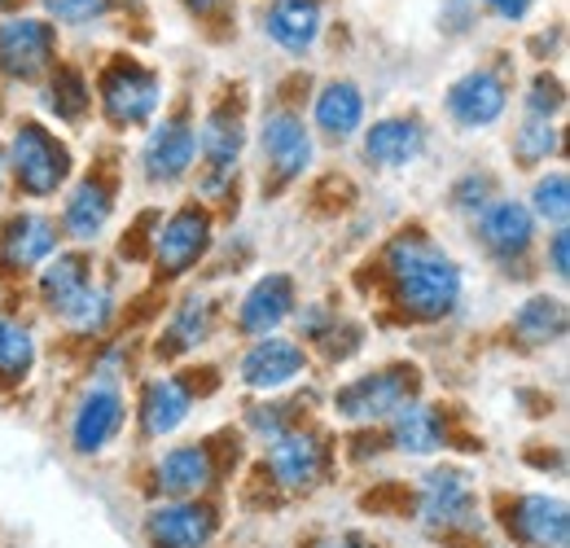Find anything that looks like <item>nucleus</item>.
<instances>
[{"label":"nucleus","instance_id":"nucleus-1","mask_svg":"<svg viewBox=\"0 0 570 548\" xmlns=\"http://www.w3.org/2000/svg\"><path fill=\"white\" fill-rule=\"evenodd\" d=\"M386 268L395 276V294L409 316L417 321H439L456 307L461 299V273L456 264L422 233H404L386 251Z\"/></svg>","mask_w":570,"mask_h":548},{"label":"nucleus","instance_id":"nucleus-2","mask_svg":"<svg viewBox=\"0 0 570 548\" xmlns=\"http://www.w3.org/2000/svg\"><path fill=\"white\" fill-rule=\"evenodd\" d=\"M9 167H13L18 185L31 198H49V194L62 189V180L71 172V154H67V145L53 137L49 128L22 124L13 133V145H9Z\"/></svg>","mask_w":570,"mask_h":548},{"label":"nucleus","instance_id":"nucleus-3","mask_svg":"<svg viewBox=\"0 0 570 548\" xmlns=\"http://www.w3.org/2000/svg\"><path fill=\"white\" fill-rule=\"evenodd\" d=\"M158 97H163V79L149 67H141V62L119 58V62H110L101 70V110L119 128L145 124L158 110Z\"/></svg>","mask_w":570,"mask_h":548},{"label":"nucleus","instance_id":"nucleus-4","mask_svg":"<svg viewBox=\"0 0 570 548\" xmlns=\"http://www.w3.org/2000/svg\"><path fill=\"white\" fill-rule=\"evenodd\" d=\"M417 391V373L413 369H382V373H364L356 382H347L334 395V409L347 421H377L404 409Z\"/></svg>","mask_w":570,"mask_h":548},{"label":"nucleus","instance_id":"nucleus-5","mask_svg":"<svg viewBox=\"0 0 570 548\" xmlns=\"http://www.w3.org/2000/svg\"><path fill=\"white\" fill-rule=\"evenodd\" d=\"M58 31L45 18H9L0 27V70L13 79H36L40 70L53 67Z\"/></svg>","mask_w":570,"mask_h":548},{"label":"nucleus","instance_id":"nucleus-6","mask_svg":"<svg viewBox=\"0 0 570 548\" xmlns=\"http://www.w3.org/2000/svg\"><path fill=\"white\" fill-rule=\"evenodd\" d=\"M212 242V215L198 206H180L154 237V264L167 276L189 273Z\"/></svg>","mask_w":570,"mask_h":548},{"label":"nucleus","instance_id":"nucleus-7","mask_svg":"<svg viewBox=\"0 0 570 548\" xmlns=\"http://www.w3.org/2000/svg\"><path fill=\"white\" fill-rule=\"evenodd\" d=\"M479 500H474V487L461 470H434L422 491V513H426V527L434 531H456V527H474V513Z\"/></svg>","mask_w":570,"mask_h":548},{"label":"nucleus","instance_id":"nucleus-8","mask_svg":"<svg viewBox=\"0 0 570 548\" xmlns=\"http://www.w3.org/2000/svg\"><path fill=\"white\" fill-rule=\"evenodd\" d=\"M504 106H509V92H504L500 75H492V70H470L448 88V115L456 124H465V128L497 124L504 115Z\"/></svg>","mask_w":570,"mask_h":548},{"label":"nucleus","instance_id":"nucleus-9","mask_svg":"<svg viewBox=\"0 0 570 548\" xmlns=\"http://www.w3.org/2000/svg\"><path fill=\"white\" fill-rule=\"evenodd\" d=\"M124 417H128V409H124V395L115 386H92L71 421L75 452H83V457L88 452H101L124 430Z\"/></svg>","mask_w":570,"mask_h":548},{"label":"nucleus","instance_id":"nucleus-10","mask_svg":"<svg viewBox=\"0 0 570 548\" xmlns=\"http://www.w3.org/2000/svg\"><path fill=\"white\" fill-rule=\"evenodd\" d=\"M215 536V513L203 505H158L145 518V540L154 548H203Z\"/></svg>","mask_w":570,"mask_h":548},{"label":"nucleus","instance_id":"nucleus-11","mask_svg":"<svg viewBox=\"0 0 570 548\" xmlns=\"http://www.w3.org/2000/svg\"><path fill=\"white\" fill-rule=\"evenodd\" d=\"M509 531L527 548H567L570 540V518L562 500L549 496H522L509 509Z\"/></svg>","mask_w":570,"mask_h":548},{"label":"nucleus","instance_id":"nucleus-12","mask_svg":"<svg viewBox=\"0 0 570 548\" xmlns=\"http://www.w3.org/2000/svg\"><path fill=\"white\" fill-rule=\"evenodd\" d=\"M259 145H264V158H268V167H273L277 180L303 176V167L312 163V137H307L303 119L289 115V110H277V115L264 119Z\"/></svg>","mask_w":570,"mask_h":548},{"label":"nucleus","instance_id":"nucleus-13","mask_svg":"<svg viewBox=\"0 0 570 548\" xmlns=\"http://www.w3.org/2000/svg\"><path fill=\"white\" fill-rule=\"evenodd\" d=\"M194 154H198V145H194V128L185 124V119H167V124H158L149 140H145V176L149 180H163V185H171V180H180L189 167H194Z\"/></svg>","mask_w":570,"mask_h":548},{"label":"nucleus","instance_id":"nucleus-14","mask_svg":"<svg viewBox=\"0 0 570 548\" xmlns=\"http://www.w3.org/2000/svg\"><path fill=\"white\" fill-rule=\"evenodd\" d=\"M307 369V355L298 343L285 339H259L242 360V382L255 391H282L285 382H294Z\"/></svg>","mask_w":570,"mask_h":548},{"label":"nucleus","instance_id":"nucleus-15","mask_svg":"<svg viewBox=\"0 0 570 548\" xmlns=\"http://www.w3.org/2000/svg\"><path fill=\"white\" fill-rule=\"evenodd\" d=\"M289 312H294V281L285 273H268L264 281L250 285V294L237 312V325L250 339H268Z\"/></svg>","mask_w":570,"mask_h":548},{"label":"nucleus","instance_id":"nucleus-16","mask_svg":"<svg viewBox=\"0 0 570 548\" xmlns=\"http://www.w3.org/2000/svg\"><path fill=\"white\" fill-rule=\"evenodd\" d=\"M268 466L282 487H312L325 474V443L303 430H285L268 448Z\"/></svg>","mask_w":570,"mask_h":548},{"label":"nucleus","instance_id":"nucleus-17","mask_svg":"<svg viewBox=\"0 0 570 548\" xmlns=\"http://www.w3.org/2000/svg\"><path fill=\"white\" fill-rule=\"evenodd\" d=\"M198 154H203V167H207V185H224L228 176H233V167H237V154H242V119L228 110V106H219L207 115V124L198 128Z\"/></svg>","mask_w":570,"mask_h":548},{"label":"nucleus","instance_id":"nucleus-18","mask_svg":"<svg viewBox=\"0 0 570 548\" xmlns=\"http://www.w3.org/2000/svg\"><path fill=\"white\" fill-rule=\"evenodd\" d=\"M53 246H58L53 219H45V215H13L4 224V237H0V260L9 268H31V264L49 260Z\"/></svg>","mask_w":570,"mask_h":548},{"label":"nucleus","instance_id":"nucleus-19","mask_svg":"<svg viewBox=\"0 0 570 548\" xmlns=\"http://www.w3.org/2000/svg\"><path fill=\"white\" fill-rule=\"evenodd\" d=\"M264 31H268L282 49L303 53V49H312L316 36H321V4H316V0H277V4L268 9V18H264Z\"/></svg>","mask_w":570,"mask_h":548},{"label":"nucleus","instance_id":"nucleus-20","mask_svg":"<svg viewBox=\"0 0 570 548\" xmlns=\"http://www.w3.org/2000/svg\"><path fill=\"white\" fill-rule=\"evenodd\" d=\"M479 233H483V246L497 251V255H522L531 246V233H535V219L522 203H497L483 211L479 219Z\"/></svg>","mask_w":570,"mask_h":548},{"label":"nucleus","instance_id":"nucleus-21","mask_svg":"<svg viewBox=\"0 0 570 548\" xmlns=\"http://www.w3.org/2000/svg\"><path fill=\"white\" fill-rule=\"evenodd\" d=\"M422 140L426 137H422L417 119H382V124L368 128L364 154L373 163H382V167H404V163H413L422 154Z\"/></svg>","mask_w":570,"mask_h":548},{"label":"nucleus","instance_id":"nucleus-22","mask_svg":"<svg viewBox=\"0 0 570 548\" xmlns=\"http://www.w3.org/2000/svg\"><path fill=\"white\" fill-rule=\"evenodd\" d=\"M110 211H115L110 189L101 180H83V185H75V194L67 198L62 224H67V233H71L75 242H97L101 228L110 224Z\"/></svg>","mask_w":570,"mask_h":548},{"label":"nucleus","instance_id":"nucleus-23","mask_svg":"<svg viewBox=\"0 0 570 548\" xmlns=\"http://www.w3.org/2000/svg\"><path fill=\"white\" fill-rule=\"evenodd\" d=\"M189 391H185V382H176V378H158V382H149L145 386V400H141V421H145V434L149 439H158V434H171L185 417H189Z\"/></svg>","mask_w":570,"mask_h":548},{"label":"nucleus","instance_id":"nucleus-24","mask_svg":"<svg viewBox=\"0 0 570 548\" xmlns=\"http://www.w3.org/2000/svg\"><path fill=\"white\" fill-rule=\"evenodd\" d=\"M212 482V452L207 448H176L158 466V487L167 496H198Z\"/></svg>","mask_w":570,"mask_h":548},{"label":"nucleus","instance_id":"nucleus-25","mask_svg":"<svg viewBox=\"0 0 570 548\" xmlns=\"http://www.w3.org/2000/svg\"><path fill=\"white\" fill-rule=\"evenodd\" d=\"M391 434H395V443H400L404 452H413V457H430V452L443 448V421H439V412L426 409V404H413V400H409L404 409H395Z\"/></svg>","mask_w":570,"mask_h":548},{"label":"nucleus","instance_id":"nucleus-26","mask_svg":"<svg viewBox=\"0 0 570 548\" xmlns=\"http://www.w3.org/2000/svg\"><path fill=\"white\" fill-rule=\"evenodd\" d=\"M316 124L321 133L330 137H352L360 124H364V97H360L356 84H330L321 97H316Z\"/></svg>","mask_w":570,"mask_h":548},{"label":"nucleus","instance_id":"nucleus-27","mask_svg":"<svg viewBox=\"0 0 570 548\" xmlns=\"http://www.w3.org/2000/svg\"><path fill=\"white\" fill-rule=\"evenodd\" d=\"M88 285H92V273H88V260H83V255H58V260H49V268L40 273V294H45V303H49L58 316L71 307Z\"/></svg>","mask_w":570,"mask_h":548},{"label":"nucleus","instance_id":"nucleus-28","mask_svg":"<svg viewBox=\"0 0 570 548\" xmlns=\"http://www.w3.org/2000/svg\"><path fill=\"white\" fill-rule=\"evenodd\" d=\"M513 330H518V339L531 346L540 343H558L562 334H567V307H562V299H527L522 307H518V316H513Z\"/></svg>","mask_w":570,"mask_h":548},{"label":"nucleus","instance_id":"nucleus-29","mask_svg":"<svg viewBox=\"0 0 570 548\" xmlns=\"http://www.w3.org/2000/svg\"><path fill=\"white\" fill-rule=\"evenodd\" d=\"M212 321H215V307L207 299H185L180 312L171 316L167 325V343H158V351L176 355V351H189V346H203L207 334H212Z\"/></svg>","mask_w":570,"mask_h":548},{"label":"nucleus","instance_id":"nucleus-30","mask_svg":"<svg viewBox=\"0 0 570 548\" xmlns=\"http://www.w3.org/2000/svg\"><path fill=\"white\" fill-rule=\"evenodd\" d=\"M45 106L58 115V119H67V124H79L83 115H88V84H83V75L71 67H62L53 79H49V92H45Z\"/></svg>","mask_w":570,"mask_h":548},{"label":"nucleus","instance_id":"nucleus-31","mask_svg":"<svg viewBox=\"0 0 570 548\" xmlns=\"http://www.w3.org/2000/svg\"><path fill=\"white\" fill-rule=\"evenodd\" d=\"M31 364H36V343H31V334H27L22 325H13V321L0 316V378L18 382V378H27Z\"/></svg>","mask_w":570,"mask_h":548},{"label":"nucleus","instance_id":"nucleus-32","mask_svg":"<svg viewBox=\"0 0 570 548\" xmlns=\"http://www.w3.org/2000/svg\"><path fill=\"white\" fill-rule=\"evenodd\" d=\"M106 316H110V290H101V285H88L71 307L62 312V321L71 325L75 334H92V330H101Z\"/></svg>","mask_w":570,"mask_h":548},{"label":"nucleus","instance_id":"nucleus-33","mask_svg":"<svg viewBox=\"0 0 570 548\" xmlns=\"http://www.w3.org/2000/svg\"><path fill=\"white\" fill-rule=\"evenodd\" d=\"M535 215L540 219H549V224H558V228H567V215H570V180L567 172H553V176H544L540 185H535Z\"/></svg>","mask_w":570,"mask_h":548},{"label":"nucleus","instance_id":"nucleus-34","mask_svg":"<svg viewBox=\"0 0 570 548\" xmlns=\"http://www.w3.org/2000/svg\"><path fill=\"white\" fill-rule=\"evenodd\" d=\"M553 149H558V128H553L549 119H535V115H531V119L518 128V137H513V154H518L527 167H531V163H544Z\"/></svg>","mask_w":570,"mask_h":548},{"label":"nucleus","instance_id":"nucleus-35","mask_svg":"<svg viewBox=\"0 0 570 548\" xmlns=\"http://www.w3.org/2000/svg\"><path fill=\"white\" fill-rule=\"evenodd\" d=\"M45 9L58 22H88V18H101L110 9V0H45Z\"/></svg>","mask_w":570,"mask_h":548},{"label":"nucleus","instance_id":"nucleus-36","mask_svg":"<svg viewBox=\"0 0 570 548\" xmlns=\"http://www.w3.org/2000/svg\"><path fill=\"white\" fill-rule=\"evenodd\" d=\"M558 106H562V84L549 79V75H540L535 88H531V115H535V119H549Z\"/></svg>","mask_w":570,"mask_h":548},{"label":"nucleus","instance_id":"nucleus-37","mask_svg":"<svg viewBox=\"0 0 570 548\" xmlns=\"http://www.w3.org/2000/svg\"><path fill=\"white\" fill-rule=\"evenodd\" d=\"M497 18H504V22H518V18H527V9H531V0H483Z\"/></svg>","mask_w":570,"mask_h":548},{"label":"nucleus","instance_id":"nucleus-38","mask_svg":"<svg viewBox=\"0 0 570 548\" xmlns=\"http://www.w3.org/2000/svg\"><path fill=\"white\" fill-rule=\"evenodd\" d=\"M567 246H570L567 228H558L553 233V273L558 276H567Z\"/></svg>","mask_w":570,"mask_h":548},{"label":"nucleus","instance_id":"nucleus-39","mask_svg":"<svg viewBox=\"0 0 570 548\" xmlns=\"http://www.w3.org/2000/svg\"><path fill=\"white\" fill-rule=\"evenodd\" d=\"M321 548H373L364 536H334V540H325Z\"/></svg>","mask_w":570,"mask_h":548},{"label":"nucleus","instance_id":"nucleus-40","mask_svg":"<svg viewBox=\"0 0 570 548\" xmlns=\"http://www.w3.org/2000/svg\"><path fill=\"white\" fill-rule=\"evenodd\" d=\"M185 4H189V13H198V18H203V13H212L219 0H185Z\"/></svg>","mask_w":570,"mask_h":548},{"label":"nucleus","instance_id":"nucleus-41","mask_svg":"<svg viewBox=\"0 0 570 548\" xmlns=\"http://www.w3.org/2000/svg\"><path fill=\"white\" fill-rule=\"evenodd\" d=\"M4 172H9V154H4V145H0V185H4Z\"/></svg>","mask_w":570,"mask_h":548}]
</instances>
